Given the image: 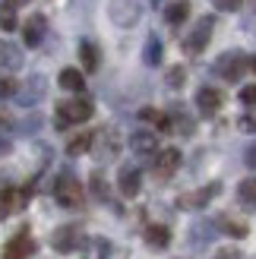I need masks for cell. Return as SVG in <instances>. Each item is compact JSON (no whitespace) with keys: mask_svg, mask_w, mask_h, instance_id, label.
<instances>
[{"mask_svg":"<svg viewBox=\"0 0 256 259\" xmlns=\"http://www.w3.org/2000/svg\"><path fill=\"white\" fill-rule=\"evenodd\" d=\"M146 63L149 67H158L161 63V38L158 35H149V41H146Z\"/></svg>","mask_w":256,"mask_h":259,"instance_id":"cell-24","label":"cell"},{"mask_svg":"<svg viewBox=\"0 0 256 259\" xmlns=\"http://www.w3.org/2000/svg\"><path fill=\"white\" fill-rule=\"evenodd\" d=\"M247 164H250V167H256V146H250V149H247Z\"/></svg>","mask_w":256,"mask_h":259,"instance_id":"cell-35","label":"cell"},{"mask_svg":"<svg viewBox=\"0 0 256 259\" xmlns=\"http://www.w3.org/2000/svg\"><path fill=\"white\" fill-rule=\"evenodd\" d=\"M250 70H253V73H256V57H253V60H250Z\"/></svg>","mask_w":256,"mask_h":259,"instance_id":"cell-36","label":"cell"},{"mask_svg":"<svg viewBox=\"0 0 256 259\" xmlns=\"http://www.w3.org/2000/svg\"><path fill=\"white\" fill-rule=\"evenodd\" d=\"M95 146V133H79V136H73L67 142V155H82Z\"/></svg>","mask_w":256,"mask_h":259,"instance_id":"cell-21","label":"cell"},{"mask_svg":"<svg viewBox=\"0 0 256 259\" xmlns=\"http://www.w3.org/2000/svg\"><path fill=\"white\" fill-rule=\"evenodd\" d=\"M219 225H222L225 234H231V237H247V225H240V222H234V218H228V215L219 218Z\"/></svg>","mask_w":256,"mask_h":259,"instance_id":"cell-26","label":"cell"},{"mask_svg":"<svg viewBox=\"0 0 256 259\" xmlns=\"http://www.w3.org/2000/svg\"><path fill=\"white\" fill-rule=\"evenodd\" d=\"M45 32H48V19L41 16V13H35V16L22 25V38H25V45L29 48H38L45 41Z\"/></svg>","mask_w":256,"mask_h":259,"instance_id":"cell-10","label":"cell"},{"mask_svg":"<svg viewBox=\"0 0 256 259\" xmlns=\"http://www.w3.org/2000/svg\"><path fill=\"white\" fill-rule=\"evenodd\" d=\"M222 92L219 89H212V85H202L199 92H196V108H199V114H206V117H212L215 111L222 108Z\"/></svg>","mask_w":256,"mask_h":259,"instance_id":"cell-11","label":"cell"},{"mask_svg":"<svg viewBox=\"0 0 256 259\" xmlns=\"http://www.w3.org/2000/svg\"><path fill=\"white\" fill-rule=\"evenodd\" d=\"M237 126L244 130V133H256V111H247L244 117L237 120Z\"/></svg>","mask_w":256,"mask_h":259,"instance_id":"cell-30","label":"cell"},{"mask_svg":"<svg viewBox=\"0 0 256 259\" xmlns=\"http://www.w3.org/2000/svg\"><path fill=\"white\" fill-rule=\"evenodd\" d=\"M54 199L63 205V209H82V199H86V190L82 184L76 180L70 171H63L57 177V184H54Z\"/></svg>","mask_w":256,"mask_h":259,"instance_id":"cell-2","label":"cell"},{"mask_svg":"<svg viewBox=\"0 0 256 259\" xmlns=\"http://www.w3.org/2000/svg\"><path fill=\"white\" fill-rule=\"evenodd\" d=\"M215 7H219V10H237L240 0H215Z\"/></svg>","mask_w":256,"mask_h":259,"instance_id":"cell-34","label":"cell"},{"mask_svg":"<svg viewBox=\"0 0 256 259\" xmlns=\"http://www.w3.org/2000/svg\"><path fill=\"white\" fill-rule=\"evenodd\" d=\"M111 256V243L105 237H89L82 243V259H108Z\"/></svg>","mask_w":256,"mask_h":259,"instance_id":"cell-16","label":"cell"},{"mask_svg":"<svg viewBox=\"0 0 256 259\" xmlns=\"http://www.w3.org/2000/svg\"><path fill=\"white\" fill-rule=\"evenodd\" d=\"M237 196H240V202H244V205L256 209V177H250V180H244V184H240Z\"/></svg>","mask_w":256,"mask_h":259,"instance_id":"cell-25","label":"cell"},{"mask_svg":"<svg viewBox=\"0 0 256 259\" xmlns=\"http://www.w3.org/2000/svg\"><path fill=\"white\" fill-rule=\"evenodd\" d=\"M212 259H240V253L237 250H231V247H225V250H219Z\"/></svg>","mask_w":256,"mask_h":259,"instance_id":"cell-33","label":"cell"},{"mask_svg":"<svg viewBox=\"0 0 256 259\" xmlns=\"http://www.w3.org/2000/svg\"><path fill=\"white\" fill-rule=\"evenodd\" d=\"M32 253H35V240L29 237V231H19L4 247V259H29Z\"/></svg>","mask_w":256,"mask_h":259,"instance_id":"cell-8","label":"cell"},{"mask_svg":"<svg viewBox=\"0 0 256 259\" xmlns=\"http://www.w3.org/2000/svg\"><path fill=\"white\" fill-rule=\"evenodd\" d=\"M247 70H250V57L240 54V51H228V54H222L219 63H215V73L228 82H237Z\"/></svg>","mask_w":256,"mask_h":259,"instance_id":"cell-3","label":"cell"},{"mask_svg":"<svg viewBox=\"0 0 256 259\" xmlns=\"http://www.w3.org/2000/svg\"><path fill=\"white\" fill-rule=\"evenodd\" d=\"M240 101H244L247 108H256V85H247V89H240Z\"/></svg>","mask_w":256,"mask_h":259,"instance_id":"cell-31","label":"cell"},{"mask_svg":"<svg viewBox=\"0 0 256 259\" xmlns=\"http://www.w3.org/2000/svg\"><path fill=\"white\" fill-rule=\"evenodd\" d=\"M57 82H60V89H67V92H73V95H79L82 89H86V76L79 73V70H60V76H57Z\"/></svg>","mask_w":256,"mask_h":259,"instance_id":"cell-17","label":"cell"},{"mask_svg":"<svg viewBox=\"0 0 256 259\" xmlns=\"http://www.w3.org/2000/svg\"><path fill=\"white\" fill-rule=\"evenodd\" d=\"M130 149L139 155V158H149V155L158 152V139H155V133H149V130H136L130 136Z\"/></svg>","mask_w":256,"mask_h":259,"instance_id":"cell-12","label":"cell"},{"mask_svg":"<svg viewBox=\"0 0 256 259\" xmlns=\"http://www.w3.org/2000/svg\"><path fill=\"white\" fill-rule=\"evenodd\" d=\"M92 114H95V105L89 98H70V101H60L57 105L54 123H57V130H67L73 123H86Z\"/></svg>","mask_w":256,"mask_h":259,"instance_id":"cell-1","label":"cell"},{"mask_svg":"<svg viewBox=\"0 0 256 259\" xmlns=\"http://www.w3.org/2000/svg\"><path fill=\"white\" fill-rule=\"evenodd\" d=\"M16 25H19L16 10H13V7H0V29H4V32H13Z\"/></svg>","mask_w":256,"mask_h":259,"instance_id":"cell-27","label":"cell"},{"mask_svg":"<svg viewBox=\"0 0 256 259\" xmlns=\"http://www.w3.org/2000/svg\"><path fill=\"white\" fill-rule=\"evenodd\" d=\"M212 29H215V19H212V16H202V19L196 22V29L190 32V35H187V41H184V51H187V54H199V51L209 45Z\"/></svg>","mask_w":256,"mask_h":259,"instance_id":"cell-6","label":"cell"},{"mask_svg":"<svg viewBox=\"0 0 256 259\" xmlns=\"http://www.w3.org/2000/svg\"><path fill=\"white\" fill-rule=\"evenodd\" d=\"M0 67L4 70H19L22 67V51L13 41H0Z\"/></svg>","mask_w":256,"mask_h":259,"instance_id":"cell-15","label":"cell"},{"mask_svg":"<svg viewBox=\"0 0 256 259\" xmlns=\"http://www.w3.org/2000/svg\"><path fill=\"white\" fill-rule=\"evenodd\" d=\"M51 243H54V250H57V253H73V250H79L82 243H86V234H82V228H79V225H63V228L54 231Z\"/></svg>","mask_w":256,"mask_h":259,"instance_id":"cell-4","label":"cell"},{"mask_svg":"<svg viewBox=\"0 0 256 259\" xmlns=\"http://www.w3.org/2000/svg\"><path fill=\"white\" fill-rule=\"evenodd\" d=\"M177 167H181V152H177V149H161V155L155 158V177L168 180Z\"/></svg>","mask_w":256,"mask_h":259,"instance_id":"cell-13","label":"cell"},{"mask_svg":"<svg viewBox=\"0 0 256 259\" xmlns=\"http://www.w3.org/2000/svg\"><path fill=\"white\" fill-rule=\"evenodd\" d=\"M117 187H120V193H123L126 199H133L136 193H139V187H143V174H139V167H133V164L120 167V174H117Z\"/></svg>","mask_w":256,"mask_h":259,"instance_id":"cell-9","label":"cell"},{"mask_svg":"<svg viewBox=\"0 0 256 259\" xmlns=\"http://www.w3.org/2000/svg\"><path fill=\"white\" fill-rule=\"evenodd\" d=\"M146 243L152 250H164L171 243V231L164 228V225H149L146 228Z\"/></svg>","mask_w":256,"mask_h":259,"instance_id":"cell-18","label":"cell"},{"mask_svg":"<svg viewBox=\"0 0 256 259\" xmlns=\"http://www.w3.org/2000/svg\"><path fill=\"white\" fill-rule=\"evenodd\" d=\"M29 199V190H16V187H4L0 190V218H10L16 209H22Z\"/></svg>","mask_w":256,"mask_h":259,"instance_id":"cell-7","label":"cell"},{"mask_svg":"<svg viewBox=\"0 0 256 259\" xmlns=\"http://www.w3.org/2000/svg\"><path fill=\"white\" fill-rule=\"evenodd\" d=\"M41 85H45L41 79H29V85H25V92H16V98L22 101V105H35V101L45 95V89H41Z\"/></svg>","mask_w":256,"mask_h":259,"instance_id":"cell-22","label":"cell"},{"mask_svg":"<svg viewBox=\"0 0 256 259\" xmlns=\"http://www.w3.org/2000/svg\"><path fill=\"white\" fill-rule=\"evenodd\" d=\"M219 190H222V184H209V187H202L199 193H190V196H184L181 199V205L184 209H202L212 196H219Z\"/></svg>","mask_w":256,"mask_h":259,"instance_id":"cell-14","label":"cell"},{"mask_svg":"<svg viewBox=\"0 0 256 259\" xmlns=\"http://www.w3.org/2000/svg\"><path fill=\"white\" fill-rule=\"evenodd\" d=\"M187 16H190V4H187V0H174V4H168V10H164V19H168L171 25L187 22Z\"/></svg>","mask_w":256,"mask_h":259,"instance_id":"cell-20","label":"cell"},{"mask_svg":"<svg viewBox=\"0 0 256 259\" xmlns=\"http://www.w3.org/2000/svg\"><path fill=\"white\" fill-rule=\"evenodd\" d=\"M16 82H13L10 79V76H0V101H4V98H13V95H16Z\"/></svg>","mask_w":256,"mask_h":259,"instance_id":"cell-29","label":"cell"},{"mask_svg":"<svg viewBox=\"0 0 256 259\" xmlns=\"http://www.w3.org/2000/svg\"><path fill=\"white\" fill-rule=\"evenodd\" d=\"M184 76H187V73H184V67H174V70L168 73V85L181 89V85H184Z\"/></svg>","mask_w":256,"mask_h":259,"instance_id":"cell-32","label":"cell"},{"mask_svg":"<svg viewBox=\"0 0 256 259\" xmlns=\"http://www.w3.org/2000/svg\"><path fill=\"white\" fill-rule=\"evenodd\" d=\"M139 4L136 0H111L108 4V16H111V22H117V25H123V29H130V25H136L139 22Z\"/></svg>","mask_w":256,"mask_h":259,"instance_id":"cell-5","label":"cell"},{"mask_svg":"<svg viewBox=\"0 0 256 259\" xmlns=\"http://www.w3.org/2000/svg\"><path fill=\"white\" fill-rule=\"evenodd\" d=\"M79 60L86 63L89 73H95V70L101 67V51H98L92 41H82V45H79Z\"/></svg>","mask_w":256,"mask_h":259,"instance_id":"cell-19","label":"cell"},{"mask_svg":"<svg viewBox=\"0 0 256 259\" xmlns=\"http://www.w3.org/2000/svg\"><path fill=\"white\" fill-rule=\"evenodd\" d=\"M139 117H143L146 123H155L158 130H171V117H168V114H161V111H155V108H143V111H139Z\"/></svg>","mask_w":256,"mask_h":259,"instance_id":"cell-23","label":"cell"},{"mask_svg":"<svg viewBox=\"0 0 256 259\" xmlns=\"http://www.w3.org/2000/svg\"><path fill=\"white\" fill-rule=\"evenodd\" d=\"M92 193H95V199L108 202V190H105V177L101 174H92Z\"/></svg>","mask_w":256,"mask_h":259,"instance_id":"cell-28","label":"cell"}]
</instances>
